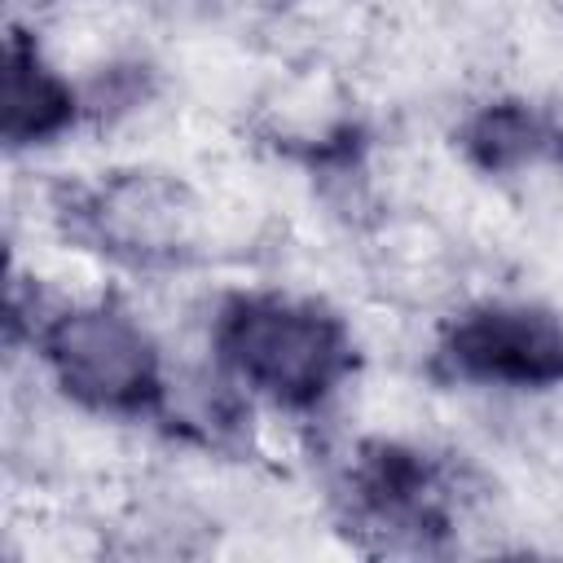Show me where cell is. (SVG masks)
Masks as SVG:
<instances>
[{
    "label": "cell",
    "mask_w": 563,
    "mask_h": 563,
    "mask_svg": "<svg viewBox=\"0 0 563 563\" xmlns=\"http://www.w3.org/2000/svg\"><path fill=\"white\" fill-rule=\"evenodd\" d=\"M211 339L233 383L277 409H317L352 374L347 325L312 299L233 295Z\"/></svg>",
    "instance_id": "6da1fadb"
},
{
    "label": "cell",
    "mask_w": 563,
    "mask_h": 563,
    "mask_svg": "<svg viewBox=\"0 0 563 563\" xmlns=\"http://www.w3.org/2000/svg\"><path fill=\"white\" fill-rule=\"evenodd\" d=\"M35 347L53 383L92 413L141 418L167 391L150 330L114 303H70L35 325Z\"/></svg>",
    "instance_id": "7a4b0ae2"
},
{
    "label": "cell",
    "mask_w": 563,
    "mask_h": 563,
    "mask_svg": "<svg viewBox=\"0 0 563 563\" xmlns=\"http://www.w3.org/2000/svg\"><path fill=\"white\" fill-rule=\"evenodd\" d=\"M57 216L75 242L136 268H176L202 242V202L185 180L154 167L106 172L70 189Z\"/></svg>",
    "instance_id": "3957f363"
},
{
    "label": "cell",
    "mask_w": 563,
    "mask_h": 563,
    "mask_svg": "<svg viewBox=\"0 0 563 563\" xmlns=\"http://www.w3.org/2000/svg\"><path fill=\"white\" fill-rule=\"evenodd\" d=\"M440 361L479 387H559L563 321L537 303H479L444 330Z\"/></svg>",
    "instance_id": "277c9868"
},
{
    "label": "cell",
    "mask_w": 563,
    "mask_h": 563,
    "mask_svg": "<svg viewBox=\"0 0 563 563\" xmlns=\"http://www.w3.org/2000/svg\"><path fill=\"white\" fill-rule=\"evenodd\" d=\"M79 114L75 88L18 31L4 48V141L13 150L62 136Z\"/></svg>",
    "instance_id": "5b68a950"
},
{
    "label": "cell",
    "mask_w": 563,
    "mask_h": 563,
    "mask_svg": "<svg viewBox=\"0 0 563 563\" xmlns=\"http://www.w3.org/2000/svg\"><path fill=\"white\" fill-rule=\"evenodd\" d=\"M554 128L523 101H493L466 123V154L484 172L537 167L554 150Z\"/></svg>",
    "instance_id": "8992f818"
}]
</instances>
